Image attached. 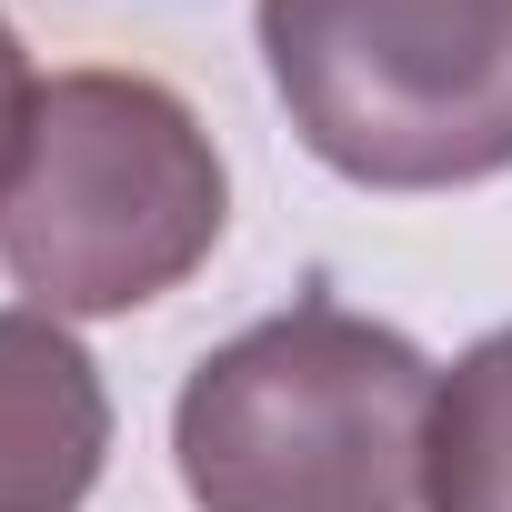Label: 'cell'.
Instances as JSON below:
<instances>
[{
    "mask_svg": "<svg viewBox=\"0 0 512 512\" xmlns=\"http://www.w3.org/2000/svg\"><path fill=\"white\" fill-rule=\"evenodd\" d=\"M31 111H41V71H31L21 31L0 21V211H11V181H21V151H31Z\"/></svg>",
    "mask_w": 512,
    "mask_h": 512,
    "instance_id": "obj_6",
    "label": "cell"
},
{
    "mask_svg": "<svg viewBox=\"0 0 512 512\" xmlns=\"http://www.w3.org/2000/svg\"><path fill=\"white\" fill-rule=\"evenodd\" d=\"M111 462L101 362L51 312H0V512H81Z\"/></svg>",
    "mask_w": 512,
    "mask_h": 512,
    "instance_id": "obj_4",
    "label": "cell"
},
{
    "mask_svg": "<svg viewBox=\"0 0 512 512\" xmlns=\"http://www.w3.org/2000/svg\"><path fill=\"white\" fill-rule=\"evenodd\" d=\"M272 101L362 191L512 171V0H251Z\"/></svg>",
    "mask_w": 512,
    "mask_h": 512,
    "instance_id": "obj_3",
    "label": "cell"
},
{
    "mask_svg": "<svg viewBox=\"0 0 512 512\" xmlns=\"http://www.w3.org/2000/svg\"><path fill=\"white\" fill-rule=\"evenodd\" d=\"M422 512H512V322L482 332L432 392Z\"/></svg>",
    "mask_w": 512,
    "mask_h": 512,
    "instance_id": "obj_5",
    "label": "cell"
},
{
    "mask_svg": "<svg viewBox=\"0 0 512 512\" xmlns=\"http://www.w3.org/2000/svg\"><path fill=\"white\" fill-rule=\"evenodd\" d=\"M432 392L442 372L412 332L312 292L201 352L171 402V462L201 512H412Z\"/></svg>",
    "mask_w": 512,
    "mask_h": 512,
    "instance_id": "obj_1",
    "label": "cell"
},
{
    "mask_svg": "<svg viewBox=\"0 0 512 512\" xmlns=\"http://www.w3.org/2000/svg\"><path fill=\"white\" fill-rule=\"evenodd\" d=\"M231 221L201 111L151 71H51L0 211V272L51 322H111L181 292Z\"/></svg>",
    "mask_w": 512,
    "mask_h": 512,
    "instance_id": "obj_2",
    "label": "cell"
}]
</instances>
